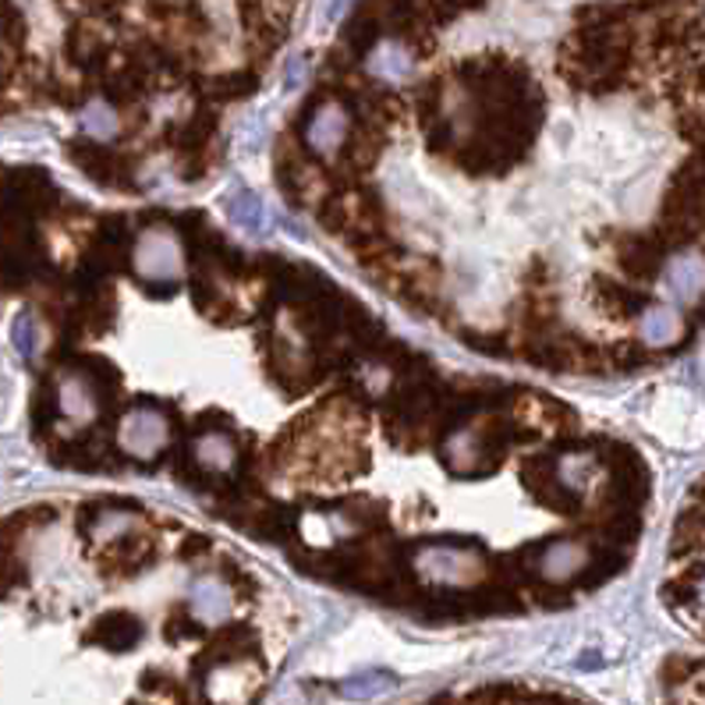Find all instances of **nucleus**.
Returning a JSON list of instances; mask_svg holds the SVG:
<instances>
[{
    "mask_svg": "<svg viewBox=\"0 0 705 705\" xmlns=\"http://www.w3.org/2000/svg\"><path fill=\"white\" fill-rule=\"evenodd\" d=\"M131 266L136 274L149 284H175L185 274V252L178 235L170 231L167 224L146 227L136 241V252H131Z\"/></svg>",
    "mask_w": 705,
    "mask_h": 705,
    "instance_id": "obj_1",
    "label": "nucleus"
},
{
    "mask_svg": "<svg viewBox=\"0 0 705 705\" xmlns=\"http://www.w3.org/2000/svg\"><path fill=\"white\" fill-rule=\"evenodd\" d=\"M415 570H418V578H426L429 585L461 588L483 575V557L465 546H426V549H418Z\"/></svg>",
    "mask_w": 705,
    "mask_h": 705,
    "instance_id": "obj_2",
    "label": "nucleus"
},
{
    "mask_svg": "<svg viewBox=\"0 0 705 705\" xmlns=\"http://www.w3.org/2000/svg\"><path fill=\"white\" fill-rule=\"evenodd\" d=\"M167 415L157 408H131L118 426V447L136 457V461H152L167 447Z\"/></svg>",
    "mask_w": 705,
    "mask_h": 705,
    "instance_id": "obj_3",
    "label": "nucleus"
},
{
    "mask_svg": "<svg viewBox=\"0 0 705 705\" xmlns=\"http://www.w3.org/2000/svg\"><path fill=\"white\" fill-rule=\"evenodd\" d=\"M259 684H262L259 666L241 659V663H224L217 671H209L202 688L209 705H249L259 692Z\"/></svg>",
    "mask_w": 705,
    "mask_h": 705,
    "instance_id": "obj_4",
    "label": "nucleus"
},
{
    "mask_svg": "<svg viewBox=\"0 0 705 705\" xmlns=\"http://www.w3.org/2000/svg\"><path fill=\"white\" fill-rule=\"evenodd\" d=\"M659 291L677 305H695L705 298V256L677 252L666 259L659 274Z\"/></svg>",
    "mask_w": 705,
    "mask_h": 705,
    "instance_id": "obj_5",
    "label": "nucleus"
},
{
    "mask_svg": "<svg viewBox=\"0 0 705 705\" xmlns=\"http://www.w3.org/2000/svg\"><path fill=\"white\" fill-rule=\"evenodd\" d=\"M351 128V113L340 103H322L309 121H305V146H309L316 157L330 160L337 157V149L345 146Z\"/></svg>",
    "mask_w": 705,
    "mask_h": 705,
    "instance_id": "obj_6",
    "label": "nucleus"
},
{
    "mask_svg": "<svg viewBox=\"0 0 705 705\" xmlns=\"http://www.w3.org/2000/svg\"><path fill=\"white\" fill-rule=\"evenodd\" d=\"M588 564V549L575 539H557V543H549L543 549V557H539V575L546 582H554V585H564L578 575V570Z\"/></svg>",
    "mask_w": 705,
    "mask_h": 705,
    "instance_id": "obj_7",
    "label": "nucleus"
},
{
    "mask_svg": "<svg viewBox=\"0 0 705 705\" xmlns=\"http://www.w3.org/2000/svg\"><path fill=\"white\" fill-rule=\"evenodd\" d=\"M188 606H192V617H199L202 624H220L231 617V593L220 578H196L192 588H188Z\"/></svg>",
    "mask_w": 705,
    "mask_h": 705,
    "instance_id": "obj_8",
    "label": "nucleus"
},
{
    "mask_svg": "<svg viewBox=\"0 0 705 705\" xmlns=\"http://www.w3.org/2000/svg\"><path fill=\"white\" fill-rule=\"evenodd\" d=\"M57 408L71 423H92L100 415V397L86 376H64L57 384Z\"/></svg>",
    "mask_w": 705,
    "mask_h": 705,
    "instance_id": "obj_9",
    "label": "nucleus"
},
{
    "mask_svg": "<svg viewBox=\"0 0 705 705\" xmlns=\"http://www.w3.org/2000/svg\"><path fill=\"white\" fill-rule=\"evenodd\" d=\"M192 457L199 461L202 471H209V475H227V471H235V465H238V447H235V440H231L227 433L209 429V433H199V436H196Z\"/></svg>",
    "mask_w": 705,
    "mask_h": 705,
    "instance_id": "obj_10",
    "label": "nucleus"
},
{
    "mask_svg": "<svg viewBox=\"0 0 705 705\" xmlns=\"http://www.w3.org/2000/svg\"><path fill=\"white\" fill-rule=\"evenodd\" d=\"M681 334H684V322L671 305H653V309H645L638 319V337L649 348H671L681 340Z\"/></svg>",
    "mask_w": 705,
    "mask_h": 705,
    "instance_id": "obj_11",
    "label": "nucleus"
},
{
    "mask_svg": "<svg viewBox=\"0 0 705 705\" xmlns=\"http://www.w3.org/2000/svg\"><path fill=\"white\" fill-rule=\"evenodd\" d=\"M411 50L401 43V40H379L369 57H366V68L376 75V79H384V82H401L411 75Z\"/></svg>",
    "mask_w": 705,
    "mask_h": 705,
    "instance_id": "obj_12",
    "label": "nucleus"
},
{
    "mask_svg": "<svg viewBox=\"0 0 705 705\" xmlns=\"http://www.w3.org/2000/svg\"><path fill=\"white\" fill-rule=\"evenodd\" d=\"M82 131H86V136H92V139H100V142L113 139V136L121 131L118 110H113L110 103H103V100H92V103L82 110Z\"/></svg>",
    "mask_w": 705,
    "mask_h": 705,
    "instance_id": "obj_13",
    "label": "nucleus"
},
{
    "mask_svg": "<svg viewBox=\"0 0 705 705\" xmlns=\"http://www.w3.org/2000/svg\"><path fill=\"white\" fill-rule=\"evenodd\" d=\"M444 450H447V465L454 471H475V468H479V436H475L471 429L454 433Z\"/></svg>",
    "mask_w": 705,
    "mask_h": 705,
    "instance_id": "obj_14",
    "label": "nucleus"
},
{
    "mask_svg": "<svg viewBox=\"0 0 705 705\" xmlns=\"http://www.w3.org/2000/svg\"><path fill=\"white\" fill-rule=\"evenodd\" d=\"M227 214H231L235 224H241L245 231H266V209H262V199L252 196V192H238L231 202H227Z\"/></svg>",
    "mask_w": 705,
    "mask_h": 705,
    "instance_id": "obj_15",
    "label": "nucleus"
},
{
    "mask_svg": "<svg viewBox=\"0 0 705 705\" xmlns=\"http://www.w3.org/2000/svg\"><path fill=\"white\" fill-rule=\"evenodd\" d=\"M394 688V677L384 674V671H369V674H358V677H348L345 684H340V695L345 698H376V695H384Z\"/></svg>",
    "mask_w": 705,
    "mask_h": 705,
    "instance_id": "obj_16",
    "label": "nucleus"
},
{
    "mask_svg": "<svg viewBox=\"0 0 705 705\" xmlns=\"http://www.w3.org/2000/svg\"><path fill=\"white\" fill-rule=\"evenodd\" d=\"M593 471H596L593 454H567L560 461V483L567 489H585L588 483H593Z\"/></svg>",
    "mask_w": 705,
    "mask_h": 705,
    "instance_id": "obj_17",
    "label": "nucleus"
},
{
    "mask_svg": "<svg viewBox=\"0 0 705 705\" xmlns=\"http://www.w3.org/2000/svg\"><path fill=\"white\" fill-rule=\"evenodd\" d=\"M136 525V518H131V514H125V510H100L97 514V522L89 525V536L92 539H118V536H125V532Z\"/></svg>",
    "mask_w": 705,
    "mask_h": 705,
    "instance_id": "obj_18",
    "label": "nucleus"
},
{
    "mask_svg": "<svg viewBox=\"0 0 705 705\" xmlns=\"http://www.w3.org/2000/svg\"><path fill=\"white\" fill-rule=\"evenodd\" d=\"M36 345H40V334H36V319L32 316H18L14 319V348L26 358L36 355Z\"/></svg>",
    "mask_w": 705,
    "mask_h": 705,
    "instance_id": "obj_19",
    "label": "nucleus"
},
{
    "mask_svg": "<svg viewBox=\"0 0 705 705\" xmlns=\"http://www.w3.org/2000/svg\"><path fill=\"white\" fill-rule=\"evenodd\" d=\"M698 609L705 614V578H702V585H698Z\"/></svg>",
    "mask_w": 705,
    "mask_h": 705,
    "instance_id": "obj_20",
    "label": "nucleus"
}]
</instances>
